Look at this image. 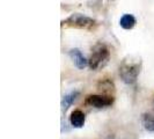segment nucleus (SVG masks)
I'll return each instance as SVG.
<instances>
[{
	"label": "nucleus",
	"instance_id": "obj_1",
	"mask_svg": "<svg viewBox=\"0 0 154 139\" xmlns=\"http://www.w3.org/2000/svg\"><path fill=\"white\" fill-rule=\"evenodd\" d=\"M141 69V60L134 57L125 58L119 66V76L125 84L132 85L137 81Z\"/></svg>",
	"mask_w": 154,
	"mask_h": 139
},
{
	"label": "nucleus",
	"instance_id": "obj_2",
	"mask_svg": "<svg viewBox=\"0 0 154 139\" xmlns=\"http://www.w3.org/2000/svg\"><path fill=\"white\" fill-rule=\"evenodd\" d=\"M110 58V51L107 45L99 43L93 48V52L88 59V66L93 71H97L107 65Z\"/></svg>",
	"mask_w": 154,
	"mask_h": 139
},
{
	"label": "nucleus",
	"instance_id": "obj_3",
	"mask_svg": "<svg viewBox=\"0 0 154 139\" xmlns=\"http://www.w3.org/2000/svg\"><path fill=\"white\" fill-rule=\"evenodd\" d=\"M62 26L91 30L96 26V22H95V20H93L92 17H88V16L80 14V13H74V14H71L67 19L63 20Z\"/></svg>",
	"mask_w": 154,
	"mask_h": 139
},
{
	"label": "nucleus",
	"instance_id": "obj_4",
	"mask_svg": "<svg viewBox=\"0 0 154 139\" xmlns=\"http://www.w3.org/2000/svg\"><path fill=\"white\" fill-rule=\"evenodd\" d=\"M85 103L87 106L94 107L96 109L107 108L114 103V97L110 95H103V94H93L86 97Z\"/></svg>",
	"mask_w": 154,
	"mask_h": 139
},
{
	"label": "nucleus",
	"instance_id": "obj_5",
	"mask_svg": "<svg viewBox=\"0 0 154 139\" xmlns=\"http://www.w3.org/2000/svg\"><path fill=\"white\" fill-rule=\"evenodd\" d=\"M69 58L72 59L73 64L77 66L79 70H84L88 65V60L85 58V56L81 54L79 49H71L69 51Z\"/></svg>",
	"mask_w": 154,
	"mask_h": 139
},
{
	"label": "nucleus",
	"instance_id": "obj_6",
	"mask_svg": "<svg viewBox=\"0 0 154 139\" xmlns=\"http://www.w3.org/2000/svg\"><path fill=\"white\" fill-rule=\"evenodd\" d=\"M85 121H86V116L85 114L81 111V110H73L71 113V116H69V123L73 128L75 129H80L85 125Z\"/></svg>",
	"mask_w": 154,
	"mask_h": 139
},
{
	"label": "nucleus",
	"instance_id": "obj_7",
	"mask_svg": "<svg viewBox=\"0 0 154 139\" xmlns=\"http://www.w3.org/2000/svg\"><path fill=\"white\" fill-rule=\"evenodd\" d=\"M78 96H79V92H78V91H72V92L65 94V95L63 96V100H62L63 111H66V110L74 103V101L78 99Z\"/></svg>",
	"mask_w": 154,
	"mask_h": 139
},
{
	"label": "nucleus",
	"instance_id": "obj_8",
	"mask_svg": "<svg viewBox=\"0 0 154 139\" xmlns=\"http://www.w3.org/2000/svg\"><path fill=\"white\" fill-rule=\"evenodd\" d=\"M136 23H137L136 17L132 14H124L119 20V26L123 29H132L136 26Z\"/></svg>",
	"mask_w": 154,
	"mask_h": 139
},
{
	"label": "nucleus",
	"instance_id": "obj_9",
	"mask_svg": "<svg viewBox=\"0 0 154 139\" xmlns=\"http://www.w3.org/2000/svg\"><path fill=\"white\" fill-rule=\"evenodd\" d=\"M141 122L144 128L146 129L147 131L154 132V116L151 114H144L141 117Z\"/></svg>",
	"mask_w": 154,
	"mask_h": 139
}]
</instances>
